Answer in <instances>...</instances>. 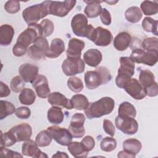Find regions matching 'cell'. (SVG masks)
I'll list each match as a JSON object with an SVG mask.
<instances>
[{"label": "cell", "instance_id": "cell-1", "mask_svg": "<svg viewBox=\"0 0 158 158\" xmlns=\"http://www.w3.org/2000/svg\"><path fill=\"white\" fill-rule=\"evenodd\" d=\"M39 36H42L40 24L28 25V28L19 35L16 43L13 46L14 55L17 57L23 56L27 52L30 44L33 43Z\"/></svg>", "mask_w": 158, "mask_h": 158}, {"label": "cell", "instance_id": "cell-2", "mask_svg": "<svg viewBox=\"0 0 158 158\" xmlns=\"http://www.w3.org/2000/svg\"><path fill=\"white\" fill-rule=\"evenodd\" d=\"M115 106L114 100L110 97H103L93 102L89 103L85 110V114L88 118H99L110 114Z\"/></svg>", "mask_w": 158, "mask_h": 158}, {"label": "cell", "instance_id": "cell-3", "mask_svg": "<svg viewBox=\"0 0 158 158\" xmlns=\"http://www.w3.org/2000/svg\"><path fill=\"white\" fill-rule=\"evenodd\" d=\"M111 78L110 71L103 66L96 67L94 71H88L85 74V85L89 89H94L101 85H106Z\"/></svg>", "mask_w": 158, "mask_h": 158}, {"label": "cell", "instance_id": "cell-4", "mask_svg": "<svg viewBox=\"0 0 158 158\" xmlns=\"http://www.w3.org/2000/svg\"><path fill=\"white\" fill-rule=\"evenodd\" d=\"M48 2L49 1H45L40 4L29 6L23 10L22 17L28 25L37 23L40 19L49 14Z\"/></svg>", "mask_w": 158, "mask_h": 158}, {"label": "cell", "instance_id": "cell-5", "mask_svg": "<svg viewBox=\"0 0 158 158\" xmlns=\"http://www.w3.org/2000/svg\"><path fill=\"white\" fill-rule=\"evenodd\" d=\"M71 27L73 33L80 37H86L89 40L94 28L88 23L87 17L83 14L75 15L71 21Z\"/></svg>", "mask_w": 158, "mask_h": 158}, {"label": "cell", "instance_id": "cell-6", "mask_svg": "<svg viewBox=\"0 0 158 158\" xmlns=\"http://www.w3.org/2000/svg\"><path fill=\"white\" fill-rule=\"evenodd\" d=\"M139 81L143 87L146 96L155 97L158 94L157 83L152 72L149 70H141L139 75Z\"/></svg>", "mask_w": 158, "mask_h": 158}, {"label": "cell", "instance_id": "cell-7", "mask_svg": "<svg viewBox=\"0 0 158 158\" xmlns=\"http://www.w3.org/2000/svg\"><path fill=\"white\" fill-rule=\"evenodd\" d=\"M130 57L134 62L152 66L157 62V51H147L141 48H135L132 50Z\"/></svg>", "mask_w": 158, "mask_h": 158}, {"label": "cell", "instance_id": "cell-8", "mask_svg": "<svg viewBox=\"0 0 158 158\" xmlns=\"http://www.w3.org/2000/svg\"><path fill=\"white\" fill-rule=\"evenodd\" d=\"M27 51L28 56L33 60H39L45 59V54L49 49V43L45 37L39 36Z\"/></svg>", "mask_w": 158, "mask_h": 158}, {"label": "cell", "instance_id": "cell-9", "mask_svg": "<svg viewBox=\"0 0 158 158\" xmlns=\"http://www.w3.org/2000/svg\"><path fill=\"white\" fill-rule=\"evenodd\" d=\"M76 1H49L48 10L49 14L63 17L66 16L70 11L74 7Z\"/></svg>", "mask_w": 158, "mask_h": 158}, {"label": "cell", "instance_id": "cell-10", "mask_svg": "<svg viewBox=\"0 0 158 158\" xmlns=\"http://www.w3.org/2000/svg\"><path fill=\"white\" fill-rule=\"evenodd\" d=\"M85 67L84 60L80 59L67 58L62 64L63 73L67 76H73L83 72Z\"/></svg>", "mask_w": 158, "mask_h": 158}, {"label": "cell", "instance_id": "cell-11", "mask_svg": "<svg viewBox=\"0 0 158 158\" xmlns=\"http://www.w3.org/2000/svg\"><path fill=\"white\" fill-rule=\"evenodd\" d=\"M47 131L58 144L62 146H68L72 141V136L69 131L58 126H51L48 127Z\"/></svg>", "mask_w": 158, "mask_h": 158}, {"label": "cell", "instance_id": "cell-12", "mask_svg": "<svg viewBox=\"0 0 158 158\" xmlns=\"http://www.w3.org/2000/svg\"><path fill=\"white\" fill-rule=\"evenodd\" d=\"M115 123L119 130L127 135L135 134L138 130V123L133 118L117 115L115 120Z\"/></svg>", "mask_w": 158, "mask_h": 158}, {"label": "cell", "instance_id": "cell-13", "mask_svg": "<svg viewBox=\"0 0 158 158\" xmlns=\"http://www.w3.org/2000/svg\"><path fill=\"white\" fill-rule=\"evenodd\" d=\"M113 37L111 32L101 27L94 28L89 40L93 41L96 46H107L111 43Z\"/></svg>", "mask_w": 158, "mask_h": 158}, {"label": "cell", "instance_id": "cell-14", "mask_svg": "<svg viewBox=\"0 0 158 158\" xmlns=\"http://www.w3.org/2000/svg\"><path fill=\"white\" fill-rule=\"evenodd\" d=\"M133 99L141 100L146 96L145 91L136 78H131L123 88Z\"/></svg>", "mask_w": 158, "mask_h": 158}, {"label": "cell", "instance_id": "cell-15", "mask_svg": "<svg viewBox=\"0 0 158 158\" xmlns=\"http://www.w3.org/2000/svg\"><path fill=\"white\" fill-rule=\"evenodd\" d=\"M10 131L15 136L17 142L25 141L30 139L32 135V129L31 126L27 123L15 125L12 127Z\"/></svg>", "mask_w": 158, "mask_h": 158}, {"label": "cell", "instance_id": "cell-16", "mask_svg": "<svg viewBox=\"0 0 158 158\" xmlns=\"http://www.w3.org/2000/svg\"><path fill=\"white\" fill-rule=\"evenodd\" d=\"M19 73L25 82L32 83L38 75V67L31 64H23L19 67Z\"/></svg>", "mask_w": 158, "mask_h": 158}, {"label": "cell", "instance_id": "cell-17", "mask_svg": "<svg viewBox=\"0 0 158 158\" xmlns=\"http://www.w3.org/2000/svg\"><path fill=\"white\" fill-rule=\"evenodd\" d=\"M32 86L39 98H46L51 93L48 79L44 75H38L32 83Z\"/></svg>", "mask_w": 158, "mask_h": 158}, {"label": "cell", "instance_id": "cell-18", "mask_svg": "<svg viewBox=\"0 0 158 158\" xmlns=\"http://www.w3.org/2000/svg\"><path fill=\"white\" fill-rule=\"evenodd\" d=\"M85 42L78 38H72L68 43V48L66 51L67 58L80 59L81 51L85 48Z\"/></svg>", "mask_w": 158, "mask_h": 158}, {"label": "cell", "instance_id": "cell-19", "mask_svg": "<svg viewBox=\"0 0 158 158\" xmlns=\"http://www.w3.org/2000/svg\"><path fill=\"white\" fill-rule=\"evenodd\" d=\"M48 101L52 107L59 108H66L72 109L73 106L70 99H67L64 94L59 92H53L48 96Z\"/></svg>", "mask_w": 158, "mask_h": 158}, {"label": "cell", "instance_id": "cell-20", "mask_svg": "<svg viewBox=\"0 0 158 158\" xmlns=\"http://www.w3.org/2000/svg\"><path fill=\"white\" fill-rule=\"evenodd\" d=\"M22 152L24 156H30L33 158L48 157V156L38 148V146L36 142L30 139L24 141L23 143L22 147Z\"/></svg>", "mask_w": 158, "mask_h": 158}, {"label": "cell", "instance_id": "cell-21", "mask_svg": "<svg viewBox=\"0 0 158 158\" xmlns=\"http://www.w3.org/2000/svg\"><path fill=\"white\" fill-rule=\"evenodd\" d=\"M65 51V44L60 38H54L52 40L49 49L45 54L48 58H57Z\"/></svg>", "mask_w": 158, "mask_h": 158}, {"label": "cell", "instance_id": "cell-22", "mask_svg": "<svg viewBox=\"0 0 158 158\" xmlns=\"http://www.w3.org/2000/svg\"><path fill=\"white\" fill-rule=\"evenodd\" d=\"M120 66L118 69V75L131 77L135 73V63L130 57L120 58Z\"/></svg>", "mask_w": 158, "mask_h": 158}, {"label": "cell", "instance_id": "cell-23", "mask_svg": "<svg viewBox=\"0 0 158 158\" xmlns=\"http://www.w3.org/2000/svg\"><path fill=\"white\" fill-rule=\"evenodd\" d=\"M102 59V53L97 49H90L83 54L84 62L91 67H97Z\"/></svg>", "mask_w": 158, "mask_h": 158}, {"label": "cell", "instance_id": "cell-24", "mask_svg": "<svg viewBox=\"0 0 158 158\" xmlns=\"http://www.w3.org/2000/svg\"><path fill=\"white\" fill-rule=\"evenodd\" d=\"M131 38L130 35L125 31L118 33L114 40V46L120 51L127 49L130 44Z\"/></svg>", "mask_w": 158, "mask_h": 158}, {"label": "cell", "instance_id": "cell-25", "mask_svg": "<svg viewBox=\"0 0 158 158\" xmlns=\"http://www.w3.org/2000/svg\"><path fill=\"white\" fill-rule=\"evenodd\" d=\"M14 35V28L8 24H4L0 27V44L3 46L9 45Z\"/></svg>", "mask_w": 158, "mask_h": 158}, {"label": "cell", "instance_id": "cell-26", "mask_svg": "<svg viewBox=\"0 0 158 158\" xmlns=\"http://www.w3.org/2000/svg\"><path fill=\"white\" fill-rule=\"evenodd\" d=\"M85 2L87 3L86 6L85 8L84 12L86 16L89 18H96L100 15L102 10V7L99 3L102 1H85Z\"/></svg>", "mask_w": 158, "mask_h": 158}, {"label": "cell", "instance_id": "cell-27", "mask_svg": "<svg viewBox=\"0 0 158 158\" xmlns=\"http://www.w3.org/2000/svg\"><path fill=\"white\" fill-rule=\"evenodd\" d=\"M122 146L125 151L135 156L140 151L142 144L138 139L130 138L123 141Z\"/></svg>", "mask_w": 158, "mask_h": 158}, {"label": "cell", "instance_id": "cell-28", "mask_svg": "<svg viewBox=\"0 0 158 158\" xmlns=\"http://www.w3.org/2000/svg\"><path fill=\"white\" fill-rule=\"evenodd\" d=\"M48 120L52 124L58 125L61 123L64 118L63 112L61 108L57 107H52L48 111Z\"/></svg>", "mask_w": 158, "mask_h": 158}, {"label": "cell", "instance_id": "cell-29", "mask_svg": "<svg viewBox=\"0 0 158 158\" xmlns=\"http://www.w3.org/2000/svg\"><path fill=\"white\" fill-rule=\"evenodd\" d=\"M118 113L119 116L135 118L136 115V110L135 106L129 102H122L118 107Z\"/></svg>", "mask_w": 158, "mask_h": 158}, {"label": "cell", "instance_id": "cell-30", "mask_svg": "<svg viewBox=\"0 0 158 158\" xmlns=\"http://www.w3.org/2000/svg\"><path fill=\"white\" fill-rule=\"evenodd\" d=\"M68 151L75 157H86L88 152L84 148L81 143L71 142L68 146Z\"/></svg>", "mask_w": 158, "mask_h": 158}, {"label": "cell", "instance_id": "cell-31", "mask_svg": "<svg viewBox=\"0 0 158 158\" xmlns=\"http://www.w3.org/2000/svg\"><path fill=\"white\" fill-rule=\"evenodd\" d=\"M19 99L22 104L31 105L36 99V94L30 88H23L19 96Z\"/></svg>", "mask_w": 158, "mask_h": 158}, {"label": "cell", "instance_id": "cell-32", "mask_svg": "<svg viewBox=\"0 0 158 158\" xmlns=\"http://www.w3.org/2000/svg\"><path fill=\"white\" fill-rule=\"evenodd\" d=\"M141 10L138 7L132 6L128 8L125 12V17L127 21L131 23H137L142 18Z\"/></svg>", "mask_w": 158, "mask_h": 158}, {"label": "cell", "instance_id": "cell-33", "mask_svg": "<svg viewBox=\"0 0 158 158\" xmlns=\"http://www.w3.org/2000/svg\"><path fill=\"white\" fill-rule=\"evenodd\" d=\"M73 108L77 110H85L89 105L87 98L81 94H77L73 96L70 99Z\"/></svg>", "mask_w": 158, "mask_h": 158}, {"label": "cell", "instance_id": "cell-34", "mask_svg": "<svg viewBox=\"0 0 158 158\" xmlns=\"http://www.w3.org/2000/svg\"><path fill=\"white\" fill-rule=\"evenodd\" d=\"M140 7L146 15H155L158 12V3L157 1H144L141 2Z\"/></svg>", "mask_w": 158, "mask_h": 158}, {"label": "cell", "instance_id": "cell-35", "mask_svg": "<svg viewBox=\"0 0 158 158\" xmlns=\"http://www.w3.org/2000/svg\"><path fill=\"white\" fill-rule=\"evenodd\" d=\"M15 106L10 102L4 100L0 101V119L2 120L7 116L15 112Z\"/></svg>", "mask_w": 158, "mask_h": 158}, {"label": "cell", "instance_id": "cell-36", "mask_svg": "<svg viewBox=\"0 0 158 158\" xmlns=\"http://www.w3.org/2000/svg\"><path fill=\"white\" fill-rule=\"evenodd\" d=\"M142 28L147 32H151L157 36V20L146 17L142 21Z\"/></svg>", "mask_w": 158, "mask_h": 158}, {"label": "cell", "instance_id": "cell-37", "mask_svg": "<svg viewBox=\"0 0 158 158\" xmlns=\"http://www.w3.org/2000/svg\"><path fill=\"white\" fill-rule=\"evenodd\" d=\"M52 138L48 131L46 130H42L36 136L35 142L40 147H45L50 144L52 141Z\"/></svg>", "mask_w": 158, "mask_h": 158}, {"label": "cell", "instance_id": "cell-38", "mask_svg": "<svg viewBox=\"0 0 158 158\" xmlns=\"http://www.w3.org/2000/svg\"><path fill=\"white\" fill-rule=\"evenodd\" d=\"M40 25L42 33V36L43 37L46 38L49 36L54 31V23L51 20L48 19H45L43 20L40 23Z\"/></svg>", "mask_w": 158, "mask_h": 158}, {"label": "cell", "instance_id": "cell-39", "mask_svg": "<svg viewBox=\"0 0 158 158\" xmlns=\"http://www.w3.org/2000/svg\"><path fill=\"white\" fill-rule=\"evenodd\" d=\"M67 86L71 91L75 93H80L83 89V83L82 80L77 77L69 78L67 80Z\"/></svg>", "mask_w": 158, "mask_h": 158}, {"label": "cell", "instance_id": "cell-40", "mask_svg": "<svg viewBox=\"0 0 158 158\" xmlns=\"http://www.w3.org/2000/svg\"><path fill=\"white\" fill-rule=\"evenodd\" d=\"M117 147L116 140L112 137H105L100 143V148L101 150L105 152H111Z\"/></svg>", "mask_w": 158, "mask_h": 158}, {"label": "cell", "instance_id": "cell-41", "mask_svg": "<svg viewBox=\"0 0 158 158\" xmlns=\"http://www.w3.org/2000/svg\"><path fill=\"white\" fill-rule=\"evenodd\" d=\"M16 142L15 136L10 131L4 133L1 131L0 147H9L14 145Z\"/></svg>", "mask_w": 158, "mask_h": 158}, {"label": "cell", "instance_id": "cell-42", "mask_svg": "<svg viewBox=\"0 0 158 158\" xmlns=\"http://www.w3.org/2000/svg\"><path fill=\"white\" fill-rule=\"evenodd\" d=\"M157 38L149 37L145 38L142 42V49L147 51H157Z\"/></svg>", "mask_w": 158, "mask_h": 158}, {"label": "cell", "instance_id": "cell-43", "mask_svg": "<svg viewBox=\"0 0 158 158\" xmlns=\"http://www.w3.org/2000/svg\"><path fill=\"white\" fill-rule=\"evenodd\" d=\"M85 121V117L81 113H76L72 117L70 120V127L75 128H84V123Z\"/></svg>", "mask_w": 158, "mask_h": 158}, {"label": "cell", "instance_id": "cell-44", "mask_svg": "<svg viewBox=\"0 0 158 158\" xmlns=\"http://www.w3.org/2000/svg\"><path fill=\"white\" fill-rule=\"evenodd\" d=\"M10 86V89L13 92L19 93L24 88L25 81L20 76H15L12 78Z\"/></svg>", "mask_w": 158, "mask_h": 158}, {"label": "cell", "instance_id": "cell-45", "mask_svg": "<svg viewBox=\"0 0 158 158\" xmlns=\"http://www.w3.org/2000/svg\"><path fill=\"white\" fill-rule=\"evenodd\" d=\"M20 5L19 1L10 0L7 1L4 4V9L10 14H15L20 10Z\"/></svg>", "mask_w": 158, "mask_h": 158}, {"label": "cell", "instance_id": "cell-46", "mask_svg": "<svg viewBox=\"0 0 158 158\" xmlns=\"http://www.w3.org/2000/svg\"><path fill=\"white\" fill-rule=\"evenodd\" d=\"M15 115L20 119H27L31 115V111L27 107H19L16 109Z\"/></svg>", "mask_w": 158, "mask_h": 158}, {"label": "cell", "instance_id": "cell-47", "mask_svg": "<svg viewBox=\"0 0 158 158\" xmlns=\"http://www.w3.org/2000/svg\"><path fill=\"white\" fill-rule=\"evenodd\" d=\"M80 143L88 152L91 151L95 146V141L91 136H86L82 139Z\"/></svg>", "mask_w": 158, "mask_h": 158}, {"label": "cell", "instance_id": "cell-48", "mask_svg": "<svg viewBox=\"0 0 158 158\" xmlns=\"http://www.w3.org/2000/svg\"><path fill=\"white\" fill-rule=\"evenodd\" d=\"M0 156L3 157H23V155L20 153L5 148V147H0Z\"/></svg>", "mask_w": 158, "mask_h": 158}, {"label": "cell", "instance_id": "cell-49", "mask_svg": "<svg viewBox=\"0 0 158 158\" xmlns=\"http://www.w3.org/2000/svg\"><path fill=\"white\" fill-rule=\"evenodd\" d=\"M103 129L104 131L109 135L110 136H114L115 135V127L112 122L107 119H105L103 121Z\"/></svg>", "mask_w": 158, "mask_h": 158}, {"label": "cell", "instance_id": "cell-50", "mask_svg": "<svg viewBox=\"0 0 158 158\" xmlns=\"http://www.w3.org/2000/svg\"><path fill=\"white\" fill-rule=\"evenodd\" d=\"M100 19L102 23L105 25H109L111 23V15L110 12L106 9H102L100 14Z\"/></svg>", "mask_w": 158, "mask_h": 158}, {"label": "cell", "instance_id": "cell-51", "mask_svg": "<svg viewBox=\"0 0 158 158\" xmlns=\"http://www.w3.org/2000/svg\"><path fill=\"white\" fill-rule=\"evenodd\" d=\"M68 130L69 131L70 135L73 138H80L84 136L85 133V128H72L70 126L68 127Z\"/></svg>", "mask_w": 158, "mask_h": 158}, {"label": "cell", "instance_id": "cell-52", "mask_svg": "<svg viewBox=\"0 0 158 158\" xmlns=\"http://www.w3.org/2000/svg\"><path fill=\"white\" fill-rule=\"evenodd\" d=\"M10 93V90L9 86L2 81H0V97H6Z\"/></svg>", "mask_w": 158, "mask_h": 158}, {"label": "cell", "instance_id": "cell-53", "mask_svg": "<svg viewBox=\"0 0 158 158\" xmlns=\"http://www.w3.org/2000/svg\"><path fill=\"white\" fill-rule=\"evenodd\" d=\"M117 157H131V158L135 157V156L128 153L127 152L125 151L124 150L120 151L117 154Z\"/></svg>", "mask_w": 158, "mask_h": 158}, {"label": "cell", "instance_id": "cell-54", "mask_svg": "<svg viewBox=\"0 0 158 158\" xmlns=\"http://www.w3.org/2000/svg\"><path fill=\"white\" fill-rule=\"evenodd\" d=\"M52 157H69V156L65 153V152H60V151H57V152L54 154Z\"/></svg>", "mask_w": 158, "mask_h": 158}, {"label": "cell", "instance_id": "cell-55", "mask_svg": "<svg viewBox=\"0 0 158 158\" xmlns=\"http://www.w3.org/2000/svg\"><path fill=\"white\" fill-rule=\"evenodd\" d=\"M107 3H109V4H115V3H116V2H117L118 1H115V2H113V1H106Z\"/></svg>", "mask_w": 158, "mask_h": 158}]
</instances>
